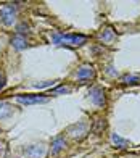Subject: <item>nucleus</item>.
<instances>
[{
  "instance_id": "1",
  "label": "nucleus",
  "mask_w": 140,
  "mask_h": 158,
  "mask_svg": "<svg viewBox=\"0 0 140 158\" xmlns=\"http://www.w3.org/2000/svg\"><path fill=\"white\" fill-rule=\"evenodd\" d=\"M53 44L57 45H82L86 44L87 37L86 35H78V34H55L53 37Z\"/></svg>"
},
{
  "instance_id": "2",
  "label": "nucleus",
  "mask_w": 140,
  "mask_h": 158,
  "mask_svg": "<svg viewBox=\"0 0 140 158\" xmlns=\"http://www.w3.org/2000/svg\"><path fill=\"white\" fill-rule=\"evenodd\" d=\"M16 18V6L13 3H6L0 8V21L5 26H11Z\"/></svg>"
},
{
  "instance_id": "3",
  "label": "nucleus",
  "mask_w": 140,
  "mask_h": 158,
  "mask_svg": "<svg viewBox=\"0 0 140 158\" xmlns=\"http://www.w3.org/2000/svg\"><path fill=\"white\" fill-rule=\"evenodd\" d=\"M90 100H92V103L97 105V106H103L105 102H106V98H105V92L103 89L100 87H94V89H90Z\"/></svg>"
},
{
  "instance_id": "4",
  "label": "nucleus",
  "mask_w": 140,
  "mask_h": 158,
  "mask_svg": "<svg viewBox=\"0 0 140 158\" xmlns=\"http://www.w3.org/2000/svg\"><path fill=\"white\" fill-rule=\"evenodd\" d=\"M94 76H95V69L90 66V64L81 66L78 69V74H76V77H78L79 81H90V79H94Z\"/></svg>"
},
{
  "instance_id": "5",
  "label": "nucleus",
  "mask_w": 140,
  "mask_h": 158,
  "mask_svg": "<svg viewBox=\"0 0 140 158\" xmlns=\"http://www.w3.org/2000/svg\"><path fill=\"white\" fill-rule=\"evenodd\" d=\"M24 155L29 158H44L45 156V147L44 145H31L24 150Z\"/></svg>"
},
{
  "instance_id": "6",
  "label": "nucleus",
  "mask_w": 140,
  "mask_h": 158,
  "mask_svg": "<svg viewBox=\"0 0 140 158\" xmlns=\"http://www.w3.org/2000/svg\"><path fill=\"white\" fill-rule=\"evenodd\" d=\"M16 100L19 103L24 105H34V103H45L47 97H39V95H19L16 97Z\"/></svg>"
},
{
  "instance_id": "7",
  "label": "nucleus",
  "mask_w": 140,
  "mask_h": 158,
  "mask_svg": "<svg viewBox=\"0 0 140 158\" xmlns=\"http://www.w3.org/2000/svg\"><path fill=\"white\" fill-rule=\"evenodd\" d=\"M69 134L73 135L74 139H82L84 135L87 134V126L84 123H79V124H74L69 127Z\"/></svg>"
},
{
  "instance_id": "8",
  "label": "nucleus",
  "mask_w": 140,
  "mask_h": 158,
  "mask_svg": "<svg viewBox=\"0 0 140 158\" xmlns=\"http://www.w3.org/2000/svg\"><path fill=\"white\" fill-rule=\"evenodd\" d=\"M65 145H66V140H65V137H55L53 139V142H52V153L53 155H57V153H60L63 148H65Z\"/></svg>"
},
{
  "instance_id": "9",
  "label": "nucleus",
  "mask_w": 140,
  "mask_h": 158,
  "mask_svg": "<svg viewBox=\"0 0 140 158\" xmlns=\"http://www.w3.org/2000/svg\"><path fill=\"white\" fill-rule=\"evenodd\" d=\"M11 45L15 47V48H18V50H23V48L27 47V40H26L24 35L18 34V35H15V37L11 39Z\"/></svg>"
},
{
  "instance_id": "10",
  "label": "nucleus",
  "mask_w": 140,
  "mask_h": 158,
  "mask_svg": "<svg viewBox=\"0 0 140 158\" xmlns=\"http://www.w3.org/2000/svg\"><path fill=\"white\" fill-rule=\"evenodd\" d=\"M11 113H13V108H11L8 103L0 102V119H5V118L11 116Z\"/></svg>"
},
{
  "instance_id": "11",
  "label": "nucleus",
  "mask_w": 140,
  "mask_h": 158,
  "mask_svg": "<svg viewBox=\"0 0 140 158\" xmlns=\"http://www.w3.org/2000/svg\"><path fill=\"white\" fill-rule=\"evenodd\" d=\"M111 140H113V143H114L116 147H119V148H124V147L129 145V140H126V139L119 137L118 134H113V135H111Z\"/></svg>"
},
{
  "instance_id": "12",
  "label": "nucleus",
  "mask_w": 140,
  "mask_h": 158,
  "mask_svg": "<svg viewBox=\"0 0 140 158\" xmlns=\"http://www.w3.org/2000/svg\"><path fill=\"white\" fill-rule=\"evenodd\" d=\"M100 39L103 40V42H111L114 39V31L111 29V27H106L102 34H100Z\"/></svg>"
},
{
  "instance_id": "13",
  "label": "nucleus",
  "mask_w": 140,
  "mask_h": 158,
  "mask_svg": "<svg viewBox=\"0 0 140 158\" xmlns=\"http://www.w3.org/2000/svg\"><path fill=\"white\" fill-rule=\"evenodd\" d=\"M122 82L124 84H137V82H140V74H127V76H124Z\"/></svg>"
},
{
  "instance_id": "14",
  "label": "nucleus",
  "mask_w": 140,
  "mask_h": 158,
  "mask_svg": "<svg viewBox=\"0 0 140 158\" xmlns=\"http://www.w3.org/2000/svg\"><path fill=\"white\" fill-rule=\"evenodd\" d=\"M57 81H45V82H40V84H36L37 89H42V87H50V85H53Z\"/></svg>"
},
{
  "instance_id": "15",
  "label": "nucleus",
  "mask_w": 140,
  "mask_h": 158,
  "mask_svg": "<svg viewBox=\"0 0 140 158\" xmlns=\"http://www.w3.org/2000/svg\"><path fill=\"white\" fill-rule=\"evenodd\" d=\"M68 92H69L68 87H60V89H57V90H53V94H68Z\"/></svg>"
}]
</instances>
